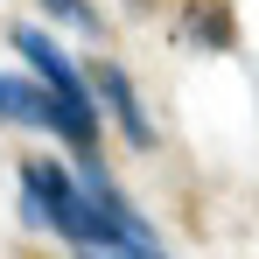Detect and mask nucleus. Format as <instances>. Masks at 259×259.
Instances as JSON below:
<instances>
[{
    "mask_svg": "<svg viewBox=\"0 0 259 259\" xmlns=\"http://www.w3.org/2000/svg\"><path fill=\"white\" fill-rule=\"evenodd\" d=\"M77 259H112V252H77Z\"/></svg>",
    "mask_w": 259,
    "mask_h": 259,
    "instance_id": "obj_6",
    "label": "nucleus"
},
{
    "mask_svg": "<svg viewBox=\"0 0 259 259\" xmlns=\"http://www.w3.org/2000/svg\"><path fill=\"white\" fill-rule=\"evenodd\" d=\"M21 217L35 231L70 238L77 252H126V245H154L147 217L119 196V182L84 161V168H56V161H28L21 168Z\"/></svg>",
    "mask_w": 259,
    "mask_h": 259,
    "instance_id": "obj_1",
    "label": "nucleus"
},
{
    "mask_svg": "<svg viewBox=\"0 0 259 259\" xmlns=\"http://www.w3.org/2000/svg\"><path fill=\"white\" fill-rule=\"evenodd\" d=\"M91 91L105 98V112L119 119V133H126L133 147H154V119L140 112V98H133V77L119 70V63H98V70H91Z\"/></svg>",
    "mask_w": 259,
    "mask_h": 259,
    "instance_id": "obj_4",
    "label": "nucleus"
},
{
    "mask_svg": "<svg viewBox=\"0 0 259 259\" xmlns=\"http://www.w3.org/2000/svg\"><path fill=\"white\" fill-rule=\"evenodd\" d=\"M0 119H14V126H35V133H56V140H70V119H63V105L49 98L35 77H7L0 70Z\"/></svg>",
    "mask_w": 259,
    "mask_h": 259,
    "instance_id": "obj_3",
    "label": "nucleus"
},
{
    "mask_svg": "<svg viewBox=\"0 0 259 259\" xmlns=\"http://www.w3.org/2000/svg\"><path fill=\"white\" fill-rule=\"evenodd\" d=\"M14 49H21V63L35 70V84L63 105V119H70V147L91 154V147H98V98H91V77H84L56 42H49L42 28H28V21L14 28Z\"/></svg>",
    "mask_w": 259,
    "mask_h": 259,
    "instance_id": "obj_2",
    "label": "nucleus"
},
{
    "mask_svg": "<svg viewBox=\"0 0 259 259\" xmlns=\"http://www.w3.org/2000/svg\"><path fill=\"white\" fill-rule=\"evenodd\" d=\"M56 21H70V28H84V35H98V7L91 0H42Z\"/></svg>",
    "mask_w": 259,
    "mask_h": 259,
    "instance_id": "obj_5",
    "label": "nucleus"
}]
</instances>
